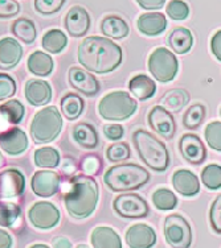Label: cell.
<instances>
[{"instance_id":"21","label":"cell","mask_w":221,"mask_h":248,"mask_svg":"<svg viewBox=\"0 0 221 248\" xmlns=\"http://www.w3.org/2000/svg\"><path fill=\"white\" fill-rule=\"evenodd\" d=\"M23 57V48L17 40L4 37L0 40V69L10 70L20 62Z\"/></svg>"},{"instance_id":"29","label":"cell","mask_w":221,"mask_h":248,"mask_svg":"<svg viewBox=\"0 0 221 248\" xmlns=\"http://www.w3.org/2000/svg\"><path fill=\"white\" fill-rule=\"evenodd\" d=\"M189 102V94L184 89H171L160 100V106L171 114H178Z\"/></svg>"},{"instance_id":"5","label":"cell","mask_w":221,"mask_h":248,"mask_svg":"<svg viewBox=\"0 0 221 248\" xmlns=\"http://www.w3.org/2000/svg\"><path fill=\"white\" fill-rule=\"evenodd\" d=\"M63 129V115L56 106L36 112L31 123V136L36 144H47L58 138Z\"/></svg>"},{"instance_id":"36","label":"cell","mask_w":221,"mask_h":248,"mask_svg":"<svg viewBox=\"0 0 221 248\" xmlns=\"http://www.w3.org/2000/svg\"><path fill=\"white\" fill-rule=\"evenodd\" d=\"M153 203L158 210H173L178 206V197L166 187H159L153 193Z\"/></svg>"},{"instance_id":"23","label":"cell","mask_w":221,"mask_h":248,"mask_svg":"<svg viewBox=\"0 0 221 248\" xmlns=\"http://www.w3.org/2000/svg\"><path fill=\"white\" fill-rule=\"evenodd\" d=\"M91 246L94 248H122V240L117 231L111 227H96L90 235Z\"/></svg>"},{"instance_id":"31","label":"cell","mask_w":221,"mask_h":248,"mask_svg":"<svg viewBox=\"0 0 221 248\" xmlns=\"http://www.w3.org/2000/svg\"><path fill=\"white\" fill-rule=\"evenodd\" d=\"M68 37L61 29H51L41 38V46L44 50L58 54L67 48Z\"/></svg>"},{"instance_id":"3","label":"cell","mask_w":221,"mask_h":248,"mask_svg":"<svg viewBox=\"0 0 221 248\" xmlns=\"http://www.w3.org/2000/svg\"><path fill=\"white\" fill-rule=\"evenodd\" d=\"M136 152L140 160L155 172H166L170 167V152L166 144L160 141L155 135L144 129H138L133 135Z\"/></svg>"},{"instance_id":"52","label":"cell","mask_w":221,"mask_h":248,"mask_svg":"<svg viewBox=\"0 0 221 248\" xmlns=\"http://www.w3.org/2000/svg\"><path fill=\"white\" fill-rule=\"evenodd\" d=\"M74 161H73L72 158H64V162H63V170L68 174H72L74 172Z\"/></svg>"},{"instance_id":"24","label":"cell","mask_w":221,"mask_h":248,"mask_svg":"<svg viewBox=\"0 0 221 248\" xmlns=\"http://www.w3.org/2000/svg\"><path fill=\"white\" fill-rule=\"evenodd\" d=\"M167 44L171 50L178 54H186L193 46V36L191 31L184 27H176L167 37Z\"/></svg>"},{"instance_id":"37","label":"cell","mask_w":221,"mask_h":248,"mask_svg":"<svg viewBox=\"0 0 221 248\" xmlns=\"http://www.w3.org/2000/svg\"><path fill=\"white\" fill-rule=\"evenodd\" d=\"M202 182L208 190H219L221 187V167L209 164L202 170Z\"/></svg>"},{"instance_id":"28","label":"cell","mask_w":221,"mask_h":248,"mask_svg":"<svg viewBox=\"0 0 221 248\" xmlns=\"http://www.w3.org/2000/svg\"><path fill=\"white\" fill-rule=\"evenodd\" d=\"M74 141L85 149H94L98 145V134L89 123H78L73 128Z\"/></svg>"},{"instance_id":"22","label":"cell","mask_w":221,"mask_h":248,"mask_svg":"<svg viewBox=\"0 0 221 248\" xmlns=\"http://www.w3.org/2000/svg\"><path fill=\"white\" fill-rule=\"evenodd\" d=\"M136 25L140 33L146 34L149 37H155L166 31L167 19L160 12H147V14L140 15Z\"/></svg>"},{"instance_id":"11","label":"cell","mask_w":221,"mask_h":248,"mask_svg":"<svg viewBox=\"0 0 221 248\" xmlns=\"http://www.w3.org/2000/svg\"><path fill=\"white\" fill-rule=\"evenodd\" d=\"M147 122L155 134L166 140H171L176 132V124L172 114L164 108L163 106H155L147 115Z\"/></svg>"},{"instance_id":"56","label":"cell","mask_w":221,"mask_h":248,"mask_svg":"<svg viewBox=\"0 0 221 248\" xmlns=\"http://www.w3.org/2000/svg\"><path fill=\"white\" fill-rule=\"evenodd\" d=\"M220 115H221V108H220Z\"/></svg>"},{"instance_id":"18","label":"cell","mask_w":221,"mask_h":248,"mask_svg":"<svg viewBox=\"0 0 221 248\" xmlns=\"http://www.w3.org/2000/svg\"><path fill=\"white\" fill-rule=\"evenodd\" d=\"M126 243L130 248H153L156 243V232L149 224L136 223L127 230Z\"/></svg>"},{"instance_id":"10","label":"cell","mask_w":221,"mask_h":248,"mask_svg":"<svg viewBox=\"0 0 221 248\" xmlns=\"http://www.w3.org/2000/svg\"><path fill=\"white\" fill-rule=\"evenodd\" d=\"M28 219L34 229L51 230L60 222V210L51 202L40 201L31 206Z\"/></svg>"},{"instance_id":"6","label":"cell","mask_w":221,"mask_h":248,"mask_svg":"<svg viewBox=\"0 0 221 248\" xmlns=\"http://www.w3.org/2000/svg\"><path fill=\"white\" fill-rule=\"evenodd\" d=\"M138 110V103L126 91H111L98 103L101 118L111 122H122L131 118Z\"/></svg>"},{"instance_id":"20","label":"cell","mask_w":221,"mask_h":248,"mask_svg":"<svg viewBox=\"0 0 221 248\" xmlns=\"http://www.w3.org/2000/svg\"><path fill=\"white\" fill-rule=\"evenodd\" d=\"M25 99L32 106L48 105L52 100V87L43 79H29L25 83Z\"/></svg>"},{"instance_id":"51","label":"cell","mask_w":221,"mask_h":248,"mask_svg":"<svg viewBox=\"0 0 221 248\" xmlns=\"http://www.w3.org/2000/svg\"><path fill=\"white\" fill-rule=\"evenodd\" d=\"M53 248H72V243L70 240L64 236H58V238H54L52 240Z\"/></svg>"},{"instance_id":"35","label":"cell","mask_w":221,"mask_h":248,"mask_svg":"<svg viewBox=\"0 0 221 248\" xmlns=\"http://www.w3.org/2000/svg\"><path fill=\"white\" fill-rule=\"evenodd\" d=\"M205 115H207V110L202 103L189 106L186 114L183 115V125L189 131L197 129L205 119Z\"/></svg>"},{"instance_id":"38","label":"cell","mask_w":221,"mask_h":248,"mask_svg":"<svg viewBox=\"0 0 221 248\" xmlns=\"http://www.w3.org/2000/svg\"><path fill=\"white\" fill-rule=\"evenodd\" d=\"M20 207L14 202H0V226L11 227L19 219Z\"/></svg>"},{"instance_id":"33","label":"cell","mask_w":221,"mask_h":248,"mask_svg":"<svg viewBox=\"0 0 221 248\" xmlns=\"http://www.w3.org/2000/svg\"><path fill=\"white\" fill-rule=\"evenodd\" d=\"M34 165L39 168H48V169H54L60 165L61 156L57 149L52 147H43L34 151Z\"/></svg>"},{"instance_id":"19","label":"cell","mask_w":221,"mask_h":248,"mask_svg":"<svg viewBox=\"0 0 221 248\" xmlns=\"http://www.w3.org/2000/svg\"><path fill=\"white\" fill-rule=\"evenodd\" d=\"M172 186L183 197L197 196L200 193V180L199 177L188 169H179L172 174Z\"/></svg>"},{"instance_id":"14","label":"cell","mask_w":221,"mask_h":248,"mask_svg":"<svg viewBox=\"0 0 221 248\" xmlns=\"http://www.w3.org/2000/svg\"><path fill=\"white\" fill-rule=\"evenodd\" d=\"M70 86L86 96H94L100 93V82L90 72L78 66H72L68 73Z\"/></svg>"},{"instance_id":"27","label":"cell","mask_w":221,"mask_h":248,"mask_svg":"<svg viewBox=\"0 0 221 248\" xmlns=\"http://www.w3.org/2000/svg\"><path fill=\"white\" fill-rule=\"evenodd\" d=\"M28 70L32 74L37 77H48L53 72L54 62L53 58L49 56L48 53H44L41 50L34 52L28 57L27 61Z\"/></svg>"},{"instance_id":"34","label":"cell","mask_w":221,"mask_h":248,"mask_svg":"<svg viewBox=\"0 0 221 248\" xmlns=\"http://www.w3.org/2000/svg\"><path fill=\"white\" fill-rule=\"evenodd\" d=\"M0 114L8 125H16L24 118L25 108L19 100L11 99L0 106Z\"/></svg>"},{"instance_id":"15","label":"cell","mask_w":221,"mask_h":248,"mask_svg":"<svg viewBox=\"0 0 221 248\" xmlns=\"http://www.w3.org/2000/svg\"><path fill=\"white\" fill-rule=\"evenodd\" d=\"M90 28V16L84 7L74 5L65 16V29L72 37H84Z\"/></svg>"},{"instance_id":"41","label":"cell","mask_w":221,"mask_h":248,"mask_svg":"<svg viewBox=\"0 0 221 248\" xmlns=\"http://www.w3.org/2000/svg\"><path fill=\"white\" fill-rule=\"evenodd\" d=\"M166 12L170 16V19L186 20L189 16V7L183 0H171L167 4Z\"/></svg>"},{"instance_id":"55","label":"cell","mask_w":221,"mask_h":248,"mask_svg":"<svg viewBox=\"0 0 221 248\" xmlns=\"http://www.w3.org/2000/svg\"><path fill=\"white\" fill-rule=\"evenodd\" d=\"M77 248H89V247H87V246H85V244H80Z\"/></svg>"},{"instance_id":"40","label":"cell","mask_w":221,"mask_h":248,"mask_svg":"<svg viewBox=\"0 0 221 248\" xmlns=\"http://www.w3.org/2000/svg\"><path fill=\"white\" fill-rule=\"evenodd\" d=\"M130 147L127 143H114L106 149V157L111 162H120L130 158Z\"/></svg>"},{"instance_id":"12","label":"cell","mask_w":221,"mask_h":248,"mask_svg":"<svg viewBox=\"0 0 221 248\" xmlns=\"http://www.w3.org/2000/svg\"><path fill=\"white\" fill-rule=\"evenodd\" d=\"M179 151L191 165L199 167L207 160V149L202 139L195 134H184L179 140Z\"/></svg>"},{"instance_id":"53","label":"cell","mask_w":221,"mask_h":248,"mask_svg":"<svg viewBox=\"0 0 221 248\" xmlns=\"http://www.w3.org/2000/svg\"><path fill=\"white\" fill-rule=\"evenodd\" d=\"M29 248H51L49 246H47V244H34L32 247Z\"/></svg>"},{"instance_id":"46","label":"cell","mask_w":221,"mask_h":248,"mask_svg":"<svg viewBox=\"0 0 221 248\" xmlns=\"http://www.w3.org/2000/svg\"><path fill=\"white\" fill-rule=\"evenodd\" d=\"M20 12V4L16 0H0V19H11Z\"/></svg>"},{"instance_id":"54","label":"cell","mask_w":221,"mask_h":248,"mask_svg":"<svg viewBox=\"0 0 221 248\" xmlns=\"http://www.w3.org/2000/svg\"><path fill=\"white\" fill-rule=\"evenodd\" d=\"M3 162H4V158H3V155H1V152H0V168H1V165H3Z\"/></svg>"},{"instance_id":"25","label":"cell","mask_w":221,"mask_h":248,"mask_svg":"<svg viewBox=\"0 0 221 248\" xmlns=\"http://www.w3.org/2000/svg\"><path fill=\"white\" fill-rule=\"evenodd\" d=\"M129 90L139 100H147L153 98L156 93V83L146 74H138L133 77L129 82Z\"/></svg>"},{"instance_id":"30","label":"cell","mask_w":221,"mask_h":248,"mask_svg":"<svg viewBox=\"0 0 221 248\" xmlns=\"http://www.w3.org/2000/svg\"><path fill=\"white\" fill-rule=\"evenodd\" d=\"M11 32L15 37L24 44H34L37 36V31L34 27V23L27 17L16 19L11 25Z\"/></svg>"},{"instance_id":"49","label":"cell","mask_w":221,"mask_h":248,"mask_svg":"<svg viewBox=\"0 0 221 248\" xmlns=\"http://www.w3.org/2000/svg\"><path fill=\"white\" fill-rule=\"evenodd\" d=\"M211 52L216 57L217 61L221 62V29L213 34L211 40Z\"/></svg>"},{"instance_id":"16","label":"cell","mask_w":221,"mask_h":248,"mask_svg":"<svg viewBox=\"0 0 221 248\" xmlns=\"http://www.w3.org/2000/svg\"><path fill=\"white\" fill-rule=\"evenodd\" d=\"M31 187L37 197L49 198L60 189V176L51 170H39L32 177Z\"/></svg>"},{"instance_id":"9","label":"cell","mask_w":221,"mask_h":248,"mask_svg":"<svg viewBox=\"0 0 221 248\" xmlns=\"http://www.w3.org/2000/svg\"><path fill=\"white\" fill-rule=\"evenodd\" d=\"M113 209L123 219H143L149 217L147 201L134 193L120 194L113 201Z\"/></svg>"},{"instance_id":"13","label":"cell","mask_w":221,"mask_h":248,"mask_svg":"<svg viewBox=\"0 0 221 248\" xmlns=\"http://www.w3.org/2000/svg\"><path fill=\"white\" fill-rule=\"evenodd\" d=\"M25 190V177L19 169L10 168L0 172V198L12 200Z\"/></svg>"},{"instance_id":"43","label":"cell","mask_w":221,"mask_h":248,"mask_svg":"<svg viewBox=\"0 0 221 248\" xmlns=\"http://www.w3.org/2000/svg\"><path fill=\"white\" fill-rule=\"evenodd\" d=\"M82 172L86 176L94 177L100 174L102 169V160L97 155H87L86 157L84 158L81 162Z\"/></svg>"},{"instance_id":"1","label":"cell","mask_w":221,"mask_h":248,"mask_svg":"<svg viewBox=\"0 0 221 248\" xmlns=\"http://www.w3.org/2000/svg\"><path fill=\"white\" fill-rule=\"evenodd\" d=\"M122 48L107 37L90 36L78 45V62L94 74H109L122 63Z\"/></svg>"},{"instance_id":"17","label":"cell","mask_w":221,"mask_h":248,"mask_svg":"<svg viewBox=\"0 0 221 248\" xmlns=\"http://www.w3.org/2000/svg\"><path fill=\"white\" fill-rule=\"evenodd\" d=\"M0 148L10 156H19L28 148V138L17 127L5 129L0 132Z\"/></svg>"},{"instance_id":"44","label":"cell","mask_w":221,"mask_h":248,"mask_svg":"<svg viewBox=\"0 0 221 248\" xmlns=\"http://www.w3.org/2000/svg\"><path fill=\"white\" fill-rule=\"evenodd\" d=\"M209 223L216 234L221 235V194L215 198L209 209Z\"/></svg>"},{"instance_id":"45","label":"cell","mask_w":221,"mask_h":248,"mask_svg":"<svg viewBox=\"0 0 221 248\" xmlns=\"http://www.w3.org/2000/svg\"><path fill=\"white\" fill-rule=\"evenodd\" d=\"M16 93V82L11 76L0 73V100L12 98Z\"/></svg>"},{"instance_id":"7","label":"cell","mask_w":221,"mask_h":248,"mask_svg":"<svg viewBox=\"0 0 221 248\" xmlns=\"http://www.w3.org/2000/svg\"><path fill=\"white\" fill-rule=\"evenodd\" d=\"M149 72L160 83L173 81L179 72V61L176 56L167 48H156L150 54L147 61Z\"/></svg>"},{"instance_id":"50","label":"cell","mask_w":221,"mask_h":248,"mask_svg":"<svg viewBox=\"0 0 221 248\" xmlns=\"http://www.w3.org/2000/svg\"><path fill=\"white\" fill-rule=\"evenodd\" d=\"M12 247V238L11 235L4 231L0 230V248H11Z\"/></svg>"},{"instance_id":"8","label":"cell","mask_w":221,"mask_h":248,"mask_svg":"<svg viewBox=\"0 0 221 248\" xmlns=\"http://www.w3.org/2000/svg\"><path fill=\"white\" fill-rule=\"evenodd\" d=\"M164 238L172 248H189L192 244V229L180 214H171L164 220Z\"/></svg>"},{"instance_id":"26","label":"cell","mask_w":221,"mask_h":248,"mask_svg":"<svg viewBox=\"0 0 221 248\" xmlns=\"http://www.w3.org/2000/svg\"><path fill=\"white\" fill-rule=\"evenodd\" d=\"M101 31L106 37L122 40V38L129 36L130 27L125 19L116 16V15H110V16H106L105 19L102 20Z\"/></svg>"},{"instance_id":"42","label":"cell","mask_w":221,"mask_h":248,"mask_svg":"<svg viewBox=\"0 0 221 248\" xmlns=\"http://www.w3.org/2000/svg\"><path fill=\"white\" fill-rule=\"evenodd\" d=\"M65 3L67 0H34V5L36 12L48 16V15H53L61 11Z\"/></svg>"},{"instance_id":"2","label":"cell","mask_w":221,"mask_h":248,"mask_svg":"<svg viewBox=\"0 0 221 248\" xmlns=\"http://www.w3.org/2000/svg\"><path fill=\"white\" fill-rule=\"evenodd\" d=\"M98 197L100 189L93 177L76 176L64 196V203L70 217L85 219L96 211Z\"/></svg>"},{"instance_id":"4","label":"cell","mask_w":221,"mask_h":248,"mask_svg":"<svg viewBox=\"0 0 221 248\" xmlns=\"http://www.w3.org/2000/svg\"><path fill=\"white\" fill-rule=\"evenodd\" d=\"M149 170L136 164L125 162L107 169L103 176L105 185L111 191H131L138 190L150 181Z\"/></svg>"},{"instance_id":"47","label":"cell","mask_w":221,"mask_h":248,"mask_svg":"<svg viewBox=\"0 0 221 248\" xmlns=\"http://www.w3.org/2000/svg\"><path fill=\"white\" fill-rule=\"evenodd\" d=\"M123 127L120 124H106L103 127V135L106 139H109L111 141H117L119 139L123 138Z\"/></svg>"},{"instance_id":"48","label":"cell","mask_w":221,"mask_h":248,"mask_svg":"<svg viewBox=\"0 0 221 248\" xmlns=\"http://www.w3.org/2000/svg\"><path fill=\"white\" fill-rule=\"evenodd\" d=\"M140 8L146 11H156L160 10L166 3V0H135Z\"/></svg>"},{"instance_id":"39","label":"cell","mask_w":221,"mask_h":248,"mask_svg":"<svg viewBox=\"0 0 221 248\" xmlns=\"http://www.w3.org/2000/svg\"><path fill=\"white\" fill-rule=\"evenodd\" d=\"M204 138L212 149L221 152V122L215 120L207 124L204 129Z\"/></svg>"},{"instance_id":"32","label":"cell","mask_w":221,"mask_h":248,"mask_svg":"<svg viewBox=\"0 0 221 248\" xmlns=\"http://www.w3.org/2000/svg\"><path fill=\"white\" fill-rule=\"evenodd\" d=\"M84 110H85L84 99L74 93H68L61 99V111L68 120L78 119Z\"/></svg>"}]
</instances>
